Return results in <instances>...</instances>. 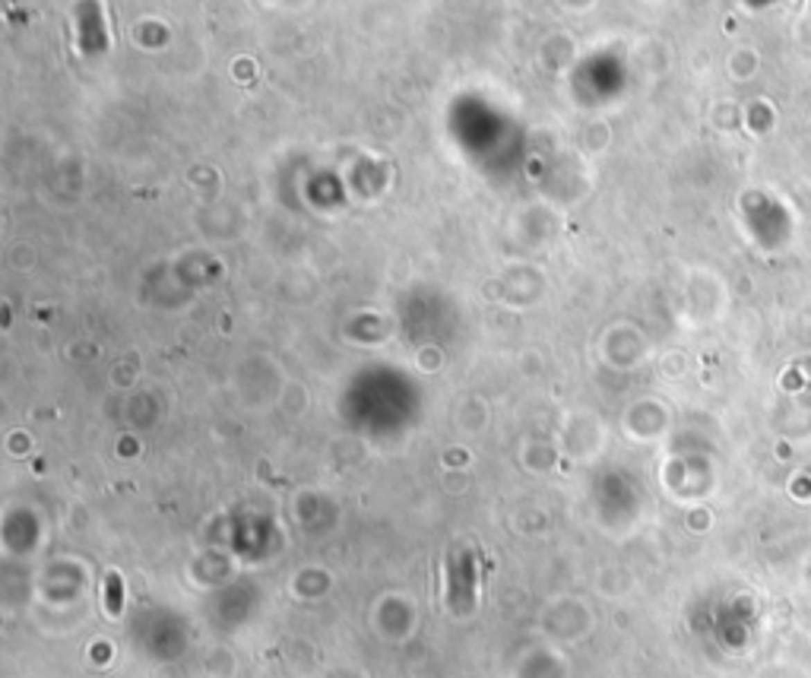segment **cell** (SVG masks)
<instances>
[{
  "label": "cell",
  "instance_id": "6da1fadb",
  "mask_svg": "<svg viewBox=\"0 0 811 678\" xmlns=\"http://www.w3.org/2000/svg\"><path fill=\"white\" fill-rule=\"evenodd\" d=\"M105 586H108V612L118 615L121 612V577L118 574H108Z\"/></svg>",
  "mask_w": 811,
  "mask_h": 678
}]
</instances>
